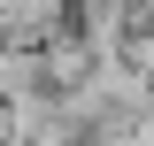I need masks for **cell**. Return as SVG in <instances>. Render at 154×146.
Listing matches in <instances>:
<instances>
[{
  "label": "cell",
  "instance_id": "obj_1",
  "mask_svg": "<svg viewBox=\"0 0 154 146\" xmlns=\"http://www.w3.org/2000/svg\"><path fill=\"white\" fill-rule=\"evenodd\" d=\"M69 23V0H8V46H38Z\"/></svg>",
  "mask_w": 154,
  "mask_h": 146
},
{
  "label": "cell",
  "instance_id": "obj_2",
  "mask_svg": "<svg viewBox=\"0 0 154 146\" xmlns=\"http://www.w3.org/2000/svg\"><path fill=\"white\" fill-rule=\"evenodd\" d=\"M0 38H8V0H0Z\"/></svg>",
  "mask_w": 154,
  "mask_h": 146
},
{
  "label": "cell",
  "instance_id": "obj_3",
  "mask_svg": "<svg viewBox=\"0 0 154 146\" xmlns=\"http://www.w3.org/2000/svg\"><path fill=\"white\" fill-rule=\"evenodd\" d=\"M0 146H8V138H0Z\"/></svg>",
  "mask_w": 154,
  "mask_h": 146
}]
</instances>
